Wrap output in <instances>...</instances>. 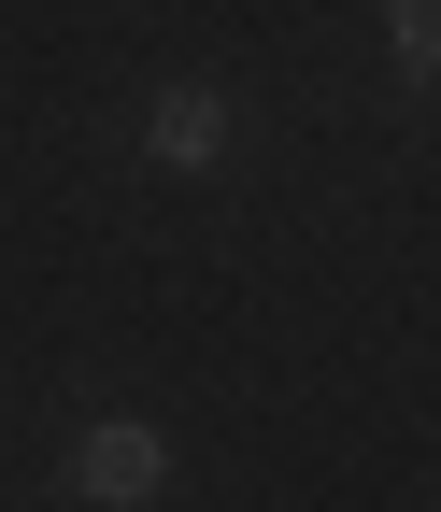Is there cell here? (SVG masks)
<instances>
[{
    "label": "cell",
    "instance_id": "1",
    "mask_svg": "<svg viewBox=\"0 0 441 512\" xmlns=\"http://www.w3.org/2000/svg\"><path fill=\"white\" fill-rule=\"evenodd\" d=\"M72 498H86V512H157V498H171V427H143V413L72 427Z\"/></svg>",
    "mask_w": 441,
    "mask_h": 512
},
{
    "label": "cell",
    "instance_id": "2",
    "mask_svg": "<svg viewBox=\"0 0 441 512\" xmlns=\"http://www.w3.org/2000/svg\"><path fill=\"white\" fill-rule=\"evenodd\" d=\"M143 157H157V171H228V157H242V100H228L214 72H171V86L143 100Z\"/></svg>",
    "mask_w": 441,
    "mask_h": 512
},
{
    "label": "cell",
    "instance_id": "3",
    "mask_svg": "<svg viewBox=\"0 0 441 512\" xmlns=\"http://www.w3.org/2000/svg\"><path fill=\"white\" fill-rule=\"evenodd\" d=\"M385 43H399V72H427L441 57V0H385Z\"/></svg>",
    "mask_w": 441,
    "mask_h": 512
}]
</instances>
